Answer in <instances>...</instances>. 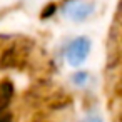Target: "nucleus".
I'll return each mask as SVG.
<instances>
[{"label":"nucleus","instance_id":"f257e3e1","mask_svg":"<svg viewBox=\"0 0 122 122\" xmlns=\"http://www.w3.org/2000/svg\"><path fill=\"white\" fill-rule=\"evenodd\" d=\"M89 52H90V40L87 37H77V39H74L67 45V50H65L67 64L70 67H75V69L80 67L87 60Z\"/></svg>","mask_w":122,"mask_h":122},{"label":"nucleus","instance_id":"f03ea898","mask_svg":"<svg viewBox=\"0 0 122 122\" xmlns=\"http://www.w3.org/2000/svg\"><path fill=\"white\" fill-rule=\"evenodd\" d=\"M94 12V5L85 0H65L62 5V14L72 22H84Z\"/></svg>","mask_w":122,"mask_h":122},{"label":"nucleus","instance_id":"7ed1b4c3","mask_svg":"<svg viewBox=\"0 0 122 122\" xmlns=\"http://www.w3.org/2000/svg\"><path fill=\"white\" fill-rule=\"evenodd\" d=\"M90 79V74L85 72V70H77L75 74H72V84L79 85V87H84Z\"/></svg>","mask_w":122,"mask_h":122},{"label":"nucleus","instance_id":"20e7f679","mask_svg":"<svg viewBox=\"0 0 122 122\" xmlns=\"http://www.w3.org/2000/svg\"><path fill=\"white\" fill-rule=\"evenodd\" d=\"M55 12H57V4H54V2H52V4H47L45 9H44L42 14H40V19H42V20H47V19H50Z\"/></svg>","mask_w":122,"mask_h":122},{"label":"nucleus","instance_id":"39448f33","mask_svg":"<svg viewBox=\"0 0 122 122\" xmlns=\"http://www.w3.org/2000/svg\"><path fill=\"white\" fill-rule=\"evenodd\" d=\"M80 122H104L99 115H87L84 120H80Z\"/></svg>","mask_w":122,"mask_h":122}]
</instances>
